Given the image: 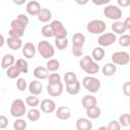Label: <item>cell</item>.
I'll list each match as a JSON object with an SVG mask.
<instances>
[{"mask_svg": "<svg viewBox=\"0 0 130 130\" xmlns=\"http://www.w3.org/2000/svg\"><path fill=\"white\" fill-rule=\"evenodd\" d=\"M105 54H106L105 50H104L102 47L99 46V47L93 48V50H92V52H91V58H92L93 61H95V62L98 63L99 61H102V60L104 59Z\"/></svg>", "mask_w": 130, "mask_h": 130, "instance_id": "obj_22", "label": "cell"}, {"mask_svg": "<svg viewBox=\"0 0 130 130\" xmlns=\"http://www.w3.org/2000/svg\"><path fill=\"white\" fill-rule=\"evenodd\" d=\"M25 105L26 106H29L31 108H36L37 106L40 105V100H39V98L37 95L30 94V95H28V96L25 98Z\"/></svg>", "mask_w": 130, "mask_h": 130, "instance_id": "obj_32", "label": "cell"}, {"mask_svg": "<svg viewBox=\"0 0 130 130\" xmlns=\"http://www.w3.org/2000/svg\"><path fill=\"white\" fill-rule=\"evenodd\" d=\"M28 91L30 92V94L32 95H39L43 92V84L41 83V81L39 80H32L29 82L28 84Z\"/></svg>", "mask_w": 130, "mask_h": 130, "instance_id": "obj_16", "label": "cell"}, {"mask_svg": "<svg viewBox=\"0 0 130 130\" xmlns=\"http://www.w3.org/2000/svg\"><path fill=\"white\" fill-rule=\"evenodd\" d=\"M8 118L4 115H0V129H5L8 126Z\"/></svg>", "mask_w": 130, "mask_h": 130, "instance_id": "obj_46", "label": "cell"}, {"mask_svg": "<svg viewBox=\"0 0 130 130\" xmlns=\"http://www.w3.org/2000/svg\"><path fill=\"white\" fill-rule=\"evenodd\" d=\"M9 38H14V39H20L24 35L23 29H17V28H10L8 31Z\"/></svg>", "mask_w": 130, "mask_h": 130, "instance_id": "obj_35", "label": "cell"}, {"mask_svg": "<svg viewBox=\"0 0 130 130\" xmlns=\"http://www.w3.org/2000/svg\"><path fill=\"white\" fill-rule=\"evenodd\" d=\"M121 126L123 127H128L130 125V115L129 114H122L119 118V121Z\"/></svg>", "mask_w": 130, "mask_h": 130, "instance_id": "obj_39", "label": "cell"}, {"mask_svg": "<svg viewBox=\"0 0 130 130\" xmlns=\"http://www.w3.org/2000/svg\"><path fill=\"white\" fill-rule=\"evenodd\" d=\"M25 9H26V12L31 15V16H37L39 11L41 10V4L36 1V0H31V1H28L26 3V6H25Z\"/></svg>", "mask_w": 130, "mask_h": 130, "instance_id": "obj_14", "label": "cell"}, {"mask_svg": "<svg viewBox=\"0 0 130 130\" xmlns=\"http://www.w3.org/2000/svg\"><path fill=\"white\" fill-rule=\"evenodd\" d=\"M55 46L60 51L66 49L68 47V40H67V38H65V39H56L55 40Z\"/></svg>", "mask_w": 130, "mask_h": 130, "instance_id": "obj_34", "label": "cell"}, {"mask_svg": "<svg viewBox=\"0 0 130 130\" xmlns=\"http://www.w3.org/2000/svg\"><path fill=\"white\" fill-rule=\"evenodd\" d=\"M111 59L115 65H127L130 61V55L126 51H118L112 54Z\"/></svg>", "mask_w": 130, "mask_h": 130, "instance_id": "obj_8", "label": "cell"}, {"mask_svg": "<svg viewBox=\"0 0 130 130\" xmlns=\"http://www.w3.org/2000/svg\"><path fill=\"white\" fill-rule=\"evenodd\" d=\"M77 130H92V122L88 118H79L75 123Z\"/></svg>", "mask_w": 130, "mask_h": 130, "instance_id": "obj_15", "label": "cell"}, {"mask_svg": "<svg viewBox=\"0 0 130 130\" xmlns=\"http://www.w3.org/2000/svg\"><path fill=\"white\" fill-rule=\"evenodd\" d=\"M79 67L86 73H88L89 75H93L95 73H98L100 71V66L99 64L92 60L91 56L86 55L83 56L80 61H79Z\"/></svg>", "mask_w": 130, "mask_h": 130, "instance_id": "obj_1", "label": "cell"}, {"mask_svg": "<svg viewBox=\"0 0 130 130\" xmlns=\"http://www.w3.org/2000/svg\"><path fill=\"white\" fill-rule=\"evenodd\" d=\"M119 45L121 47H124V48H127L130 46V36L127 35V34H124L122 35L120 38H119Z\"/></svg>", "mask_w": 130, "mask_h": 130, "instance_id": "obj_36", "label": "cell"}, {"mask_svg": "<svg viewBox=\"0 0 130 130\" xmlns=\"http://www.w3.org/2000/svg\"><path fill=\"white\" fill-rule=\"evenodd\" d=\"M62 82L61 81V75L59 73H51L48 77V84H56Z\"/></svg>", "mask_w": 130, "mask_h": 130, "instance_id": "obj_37", "label": "cell"}, {"mask_svg": "<svg viewBox=\"0 0 130 130\" xmlns=\"http://www.w3.org/2000/svg\"><path fill=\"white\" fill-rule=\"evenodd\" d=\"M10 28H17V29H23V30H25V26H23L20 22H18L16 19H13V20H11V22H10Z\"/></svg>", "mask_w": 130, "mask_h": 130, "instance_id": "obj_44", "label": "cell"}, {"mask_svg": "<svg viewBox=\"0 0 130 130\" xmlns=\"http://www.w3.org/2000/svg\"><path fill=\"white\" fill-rule=\"evenodd\" d=\"M26 126H27L26 122L21 118H17L13 122V129L14 130H25Z\"/></svg>", "mask_w": 130, "mask_h": 130, "instance_id": "obj_33", "label": "cell"}, {"mask_svg": "<svg viewBox=\"0 0 130 130\" xmlns=\"http://www.w3.org/2000/svg\"><path fill=\"white\" fill-rule=\"evenodd\" d=\"M5 41H6V40L4 39V37H3V36L0 34V48L4 46V44H5Z\"/></svg>", "mask_w": 130, "mask_h": 130, "instance_id": "obj_51", "label": "cell"}, {"mask_svg": "<svg viewBox=\"0 0 130 130\" xmlns=\"http://www.w3.org/2000/svg\"><path fill=\"white\" fill-rule=\"evenodd\" d=\"M46 68L49 72H56L59 68H60V62L57 60V59H54V58H51L47 61V64H46Z\"/></svg>", "mask_w": 130, "mask_h": 130, "instance_id": "obj_27", "label": "cell"}, {"mask_svg": "<svg viewBox=\"0 0 130 130\" xmlns=\"http://www.w3.org/2000/svg\"><path fill=\"white\" fill-rule=\"evenodd\" d=\"M41 111L46 114H51L56 111V104L51 99H45L41 102Z\"/></svg>", "mask_w": 130, "mask_h": 130, "instance_id": "obj_11", "label": "cell"}, {"mask_svg": "<svg viewBox=\"0 0 130 130\" xmlns=\"http://www.w3.org/2000/svg\"><path fill=\"white\" fill-rule=\"evenodd\" d=\"M55 112H56V117L62 121L68 120L71 117V110L67 106H61V107L57 108Z\"/></svg>", "mask_w": 130, "mask_h": 130, "instance_id": "obj_12", "label": "cell"}, {"mask_svg": "<svg viewBox=\"0 0 130 130\" xmlns=\"http://www.w3.org/2000/svg\"><path fill=\"white\" fill-rule=\"evenodd\" d=\"M117 3H118V5L125 7V6H128L130 4V0H118Z\"/></svg>", "mask_w": 130, "mask_h": 130, "instance_id": "obj_48", "label": "cell"}, {"mask_svg": "<svg viewBox=\"0 0 130 130\" xmlns=\"http://www.w3.org/2000/svg\"><path fill=\"white\" fill-rule=\"evenodd\" d=\"M26 113V106L24 102L20 99H16L11 103L10 114L14 118H21Z\"/></svg>", "mask_w": 130, "mask_h": 130, "instance_id": "obj_3", "label": "cell"}, {"mask_svg": "<svg viewBox=\"0 0 130 130\" xmlns=\"http://www.w3.org/2000/svg\"><path fill=\"white\" fill-rule=\"evenodd\" d=\"M98 104V101H96V98L94 95H91V94H85L82 100H81V105L82 107L86 110L90 107H93V106H96Z\"/></svg>", "mask_w": 130, "mask_h": 130, "instance_id": "obj_19", "label": "cell"}, {"mask_svg": "<svg viewBox=\"0 0 130 130\" xmlns=\"http://www.w3.org/2000/svg\"><path fill=\"white\" fill-rule=\"evenodd\" d=\"M82 85H83V87L87 91L94 93V92H98L100 90L102 84H101V81H100L99 78H96L94 76L88 75V76L83 77V79H82Z\"/></svg>", "mask_w": 130, "mask_h": 130, "instance_id": "obj_5", "label": "cell"}, {"mask_svg": "<svg viewBox=\"0 0 130 130\" xmlns=\"http://www.w3.org/2000/svg\"><path fill=\"white\" fill-rule=\"evenodd\" d=\"M15 4H18V5H20V4H23L24 2H25V0H22V1H16V0H14L13 1Z\"/></svg>", "mask_w": 130, "mask_h": 130, "instance_id": "obj_52", "label": "cell"}, {"mask_svg": "<svg viewBox=\"0 0 130 130\" xmlns=\"http://www.w3.org/2000/svg\"><path fill=\"white\" fill-rule=\"evenodd\" d=\"M77 80V75L72 72V71H68L64 74V81H65V84H68V83H71L73 81Z\"/></svg>", "mask_w": 130, "mask_h": 130, "instance_id": "obj_38", "label": "cell"}, {"mask_svg": "<svg viewBox=\"0 0 130 130\" xmlns=\"http://www.w3.org/2000/svg\"><path fill=\"white\" fill-rule=\"evenodd\" d=\"M122 91L123 93L126 95V96H129L130 95V82L129 81H126L123 86H122Z\"/></svg>", "mask_w": 130, "mask_h": 130, "instance_id": "obj_47", "label": "cell"}, {"mask_svg": "<svg viewBox=\"0 0 130 130\" xmlns=\"http://www.w3.org/2000/svg\"><path fill=\"white\" fill-rule=\"evenodd\" d=\"M104 14L107 18L117 21L122 17V10L119 6L110 4L104 8Z\"/></svg>", "mask_w": 130, "mask_h": 130, "instance_id": "obj_7", "label": "cell"}, {"mask_svg": "<svg viewBox=\"0 0 130 130\" xmlns=\"http://www.w3.org/2000/svg\"><path fill=\"white\" fill-rule=\"evenodd\" d=\"M50 25L52 27L53 37H55V39H65V38H67L68 31L65 28V26L63 25L62 21L56 19V20H53Z\"/></svg>", "mask_w": 130, "mask_h": 130, "instance_id": "obj_6", "label": "cell"}, {"mask_svg": "<svg viewBox=\"0 0 130 130\" xmlns=\"http://www.w3.org/2000/svg\"><path fill=\"white\" fill-rule=\"evenodd\" d=\"M63 89H64V85L62 82H59V83H56V84H48L47 85V92L49 95L51 96H60L63 92Z\"/></svg>", "mask_w": 130, "mask_h": 130, "instance_id": "obj_10", "label": "cell"}, {"mask_svg": "<svg viewBox=\"0 0 130 130\" xmlns=\"http://www.w3.org/2000/svg\"><path fill=\"white\" fill-rule=\"evenodd\" d=\"M26 116H27V119L29 121L37 122L41 118V112L38 109H36V108H31L29 111L26 112Z\"/></svg>", "mask_w": 130, "mask_h": 130, "instance_id": "obj_29", "label": "cell"}, {"mask_svg": "<svg viewBox=\"0 0 130 130\" xmlns=\"http://www.w3.org/2000/svg\"><path fill=\"white\" fill-rule=\"evenodd\" d=\"M123 23H124V25H125L126 29H127V30H129V29H130V17H126V18H125V20L123 21Z\"/></svg>", "mask_w": 130, "mask_h": 130, "instance_id": "obj_49", "label": "cell"}, {"mask_svg": "<svg viewBox=\"0 0 130 130\" xmlns=\"http://www.w3.org/2000/svg\"><path fill=\"white\" fill-rule=\"evenodd\" d=\"M18 22H20L23 26H27V24H28V17L25 15V14H23V13H20V14H18L17 15V17L15 18Z\"/></svg>", "mask_w": 130, "mask_h": 130, "instance_id": "obj_43", "label": "cell"}, {"mask_svg": "<svg viewBox=\"0 0 130 130\" xmlns=\"http://www.w3.org/2000/svg\"><path fill=\"white\" fill-rule=\"evenodd\" d=\"M112 30L115 32V34H118V35H124V32L127 30L123 21H120V20H117V21H114L113 24H112Z\"/></svg>", "mask_w": 130, "mask_h": 130, "instance_id": "obj_28", "label": "cell"}, {"mask_svg": "<svg viewBox=\"0 0 130 130\" xmlns=\"http://www.w3.org/2000/svg\"><path fill=\"white\" fill-rule=\"evenodd\" d=\"M0 62H1V58H0Z\"/></svg>", "mask_w": 130, "mask_h": 130, "instance_id": "obj_54", "label": "cell"}, {"mask_svg": "<svg viewBox=\"0 0 130 130\" xmlns=\"http://www.w3.org/2000/svg\"><path fill=\"white\" fill-rule=\"evenodd\" d=\"M92 3L95 4V5H103V4L109 3V0H104V1H95V0H92Z\"/></svg>", "mask_w": 130, "mask_h": 130, "instance_id": "obj_50", "label": "cell"}, {"mask_svg": "<svg viewBox=\"0 0 130 130\" xmlns=\"http://www.w3.org/2000/svg\"><path fill=\"white\" fill-rule=\"evenodd\" d=\"M85 43V36L81 32H76L72 36V46L75 47H83Z\"/></svg>", "mask_w": 130, "mask_h": 130, "instance_id": "obj_24", "label": "cell"}, {"mask_svg": "<svg viewBox=\"0 0 130 130\" xmlns=\"http://www.w3.org/2000/svg\"><path fill=\"white\" fill-rule=\"evenodd\" d=\"M37 50H38V52L40 53V55L44 59H48V60L51 59L54 56V54H55L54 47L48 41H41V42H39Z\"/></svg>", "mask_w": 130, "mask_h": 130, "instance_id": "obj_4", "label": "cell"}, {"mask_svg": "<svg viewBox=\"0 0 130 130\" xmlns=\"http://www.w3.org/2000/svg\"><path fill=\"white\" fill-rule=\"evenodd\" d=\"M86 111V116L88 117V119H98L101 114H102V111L100 109V107L98 106H93V107H90L88 109L85 110Z\"/></svg>", "mask_w": 130, "mask_h": 130, "instance_id": "obj_26", "label": "cell"}, {"mask_svg": "<svg viewBox=\"0 0 130 130\" xmlns=\"http://www.w3.org/2000/svg\"><path fill=\"white\" fill-rule=\"evenodd\" d=\"M107 24L102 19H92L86 24V29L91 35H102L105 32Z\"/></svg>", "mask_w": 130, "mask_h": 130, "instance_id": "obj_2", "label": "cell"}, {"mask_svg": "<svg viewBox=\"0 0 130 130\" xmlns=\"http://www.w3.org/2000/svg\"><path fill=\"white\" fill-rule=\"evenodd\" d=\"M41 32H42V35H43L44 37H46V38H52V37H53V30H52V27H51L50 24L44 25V26L42 27V29H41Z\"/></svg>", "mask_w": 130, "mask_h": 130, "instance_id": "obj_40", "label": "cell"}, {"mask_svg": "<svg viewBox=\"0 0 130 130\" xmlns=\"http://www.w3.org/2000/svg\"><path fill=\"white\" fill-rule=\"evenodd\" d=\"M117 38L116 35L114 32H104L102 34L99 39H98V43L100 45V47H109L111 45H113L116 42Z\"/></svg>", "mask_w": 130, "mask_h": 130, "instance_id": "obj_9", "label": "cell"}, {"mask_svg": "<svg viewBox=\"0 0 130 130\" xmlns=\"http://www.w3.org/2000/svg\"><path fill=\"white\" fill-rule=\"evenodd\" d=\"M14 65L19 69V71L21 73H27V71H28V64H27L26 60H24L22 58H19V59H17L15 61Z\"/></svg>", "mask_w": 130, "mask_h": 130, "instance_id": "obj_30", "label": "cell"}, {"mask_svg": "<svg viewBox=\"0 0 130 130\" xmlns=\"http://www.w3.org/2000/svg\"><path fill=\"white\" fill-rule=\"evenodd\" d=\"M72 53L75 57H81L83 55V47H75L72 46Z\"/></svg>", "mask_w": 130, "mask_h": 130, "instance_id": "obj_45", "label": "cell"}, {"mask_svg": "<svg viewBox=\"0 0 130 130\" xmlns=\"http://www.w3.org/2000/svg\"><path fill=\"white\" fill-rule=\"evenodd\" d=\"M38 19L41 22H48L52 18V12L48 8H41V10L38 13Z\"/></svg>", "mask_w": 130, "mask_h": 130, "instance_id": "obj_21", "label": "cell"}, {"mask_svg": "<svg viewBox=\"0 0 130 130\" xmlns=\"http://www.w3.org/2000/svg\"><path fill=\"white\" fill-rule=\"evenodd\" d=\"M98 130H108V128L106 126H101V127H99Z\"/></svg>", "mask_w": 130, "mask_h": 130, "instance_id": "obj_53", "label": "cell"}, {"mask_svg": "<svg viewBox=\"0 0 130 130\" xmlns=\"http://www.w3.org/2000/svg\"><path fill=\"white\" fill-rule=\"evenodd\" d=\"M32 74L37 78V80H43V79H47L49 77V71L44 66H38V67H36L34 69Z\"/></svg>", "mask_w": 130, "mask_h": 130, "instance_id": "obj_17", "label": "cell"}, {"mask_svg": "<svg viewBox=\"0 0 130 130\" xmlns=\"http://www.w3.org/2000/svg\"><path fill=\"white\" fill-rule=\"evenodd\" d=\"M7 46L9 47V49L17 51L18 49H20L22 47V41L21 39H14V38H8L6 41Z\"/></svg>", "mask_w": 130, "mask_h": 130, "instance_id": "obj_23", "label": "cell"}, {"mask_svg": "<svg viewBox=\"0 0 130 130\" xmlns=\"http://www.w3.org/2000/svg\"><path fill=\"white\" fill-rule=\"evenodd\" d=\"M15 63V58L12 54H5L2 58H1V62H0V66L3 69H8L10 66L14 65Z\"/></svg>", "mask_w": 130, "mask_h": 130, "instance_id": "obj_18", "label": "cell"}, {"mask_svg": "<svg viewBox=\"0 0 130 130\" xmlns=\"http://www.w3.org/2000/svg\"><path fill=\"white\" fill-rule=\"evenodd\" d=\"M16 87L19 91H24L27 87V84H26V80L24 78H18L16 80Z\"/></svg>", "mask_w": 130, "mask_h": 130, "instance_id": "obj_41", "label": "cell"}, {"mask_svg": "<svg viewBox=\"0 0 130 130\" xmlns=\"http://www.w3.org/2000/svg\"><path fill=\"white\" fill-rule=\"evenodd\" d=\"M20 73H21V72L19 71V69H18L15 65H12V66H10L8 69H6V76H7L8 78H10V79H14V78L18 77Z\"/></svg>", "mask_w": 130, "mask_h": 130, "instance_id": "obj_31", "label": "cell"}, {"mask_svg": "<svg viewBox=\"0 0 130 130\" xmlns=\"http://www.w3.org/2000/svg\"><path fill=\"white\" fill-rule=\"evenodd\" d=\"M117 71V66L113 63H107L103 66L102 72L105 76H113Z\"/></svg>", "mask_w": 130, "mask_h": 130, "instance_id": "obj_25", "label": "cell"}, {"mask_svg": "<svg viewBox=\"0 0 130 130\" xmlns=\"http://www.w3.org/2000/svg\"><path fill=\"white\" fill-rule=\"evenodd\" d=\"M121 127L122 126L120 125V123L118 121H116V120L110 121L109 124H108V126H107L108 130H121Z\"/></svg>", "mask_w": 130, "mask_h": 130, "instance_id": "obj_42", "label": "cell"}, {"mask_svg": "<svg viewBox=\"0 0 130 130\" xmlns=\"http://www.w3.org/2000/svg\"><path fill=\"white\" fill-rule=\"evenodd\" d=\"M65 89H66L67 93H69L71 95H76L80 91V82L77 79L71 83L65 84Z\"/></svg>", "mask_w": 130, "mask_h": 130, "instance_id": "obj_20", "label": "cell"}, {"mask_svg": "<svg viewBox=\"0 0 130 130\" xmlns=\"http://www.w3.org/2000/svg\"><path fill=\"white\" fill-rule=\"evenodd\" d=\"M36 51H37V48L35 47V45L30 42H27L25 43L23 46H22V55L26 58V59H31L35 57L36 55Z\"/></svg>", "mask_w": 130, "mask_h": 130, "instance_id": "obj_13", "label": "cell"}]
</instances>
